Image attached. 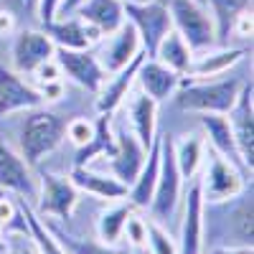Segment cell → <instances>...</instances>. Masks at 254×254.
Wrapping results in <instances>:
<instances>
[{"instance_id":"9c48e42d","label":"cell","mask_w":254,"mask_h":254,"mask_svg":"<svg viewBox=\"0 0 254 254\" xmlns=\"http://www.w3.org/2000/svg\"><path fill=\"white\" fill-rule=\"evenodd\" d=\"M54 41L46 36V31L36 28H23L15 36L13 44V66L18 74H33L41 64L54 59Z\"/></svg>"},{"instance_id":"7a4b0ae2","label":"cell","mask_w":254,"mask_h":254,"mask_svg":"<svg viewBox=\"0 0 254 254\" xmlns=\"http://www.w3.org/2000/svg\"><path fill=\"white\" fill-rule=\"evenodd\" d=\"M64 135L66 122L61 120V115L44 107H31L20 125V155L26 163H38L61 142Z\"/></svg>"},{"instance_id":"7bdbcfd3","label":"cell","mask_w":254,"mask_h":254,"mask_svg":"<svg viewBox=\"0 0 254 254\" xmlns=\"http://www.w3.org/2000/svg\"><path fill=\"white\" fill-rule=\"evenodd\" d=\"M244 252V249H242ZM242 252H229V249H221V252H216V254H242Z\"/></svg>"},{"instance_id":"ab89813d","label":"cell","mask_w":254,"mask_h":254,"mask_svg":"<svg viewBox=\"0 0 254 254\" xmlns=\"http://www.w3.org/2000/svg\"><path fill=\"white\" fill-rule=\"evenodd\" d=\"M13 219V208L8 203H0V221H10Z\"/></svg>"},{"instance_id":"4316f807","label":"cell","mask_w":254,"mask_h":254,"mask_svg":"<svg viewBox=\"0 0 254 254\" xmlns=\"http://www.w3.org/2000/svg\"><path fill=\"white\" fill-rule=\"evenodd\" d=\"M115 153V132H112V127H110V117L107 115H102L94 125V135L92 140L79 147V155H76V165H89V160L94 155H104V158H110Z\"/></svg>"},{"instance_id":"8d00e7d4","label":"cell","mask_w":254,"mask_h":254,"mask_svg":"<svg viewBox=\"0 0 254 254\" xmlns=\"http://www.w3.org/2000/svg\"><path fill=\"white\" fill-rule=\"evenodd\" d=\"M59 5H61V0H38V20L41 23H51V20H56V13H59Z\"/></svg>"},{"instance_id":"603a6c76","label":"cell","mask_w":254,"mask_h":254,"mask_svg":"<svg viewBox=\"0 0 254 254\" xmlns=\"http://www.w3.org/2000/svg\"><path fill=\"white\" fill-rule=\"evenodd\" d=\"M155 110H158V102H153L145 92L132 94V102H130V130L142 142L145 150H150V145L155 140Z\"/></svg>"},{"instance_id":"5b68a950","label":"cell","mask_w":254,"mask_h":254,"mask_svg":"<svg viewBox=\"0 0 254 254\" xmlns=\"http://www.w3.org/2000/svg\"><path fill=\"white\" fill-rule=\"evenodd\" d=\"M178 196H181V171L173 158V140L165 135V137H160V171H158L155 193L150 201V208L158 221H165L173 214Z\"/></svg>"},{"instance_id":"ba28073f","label":"cell","mask_w":254,"mask_h":254,"mask_svg":"<svg viewBox=\"0 0 254 254\" xmlns=\"http://www.w3.org/2000/svg\"><path fill=\"white\" fill-rule=\"evenodd\" d=\"M208 168H206V181L201 183V193L206 201L219 203V201H229L242 193V176L237 173V165L229 163L226 158H221L219 153L211 150L208 155Z\"/></svg>"},{"instance_id":"7402d4cb","label":"cell","mask_w":254,"mask_h":254,"mask_svg":"<svg viewBox=\"0 0 254 254\" xmlns=\"http://www.w3.org/2000/svg\"><path fill=\"white\" fill-rule=\"evenodd\" d=\"M71 183L87 193L97 196V198H104V201H117V198H125L127 196V186L120 183L115 176H107V173H97L87 165H76L74 173H71Z\"/></svg>"},{"instance_id":"d6a6232c","label":"cell","mask_w":254,"mask_h":254,"mask_svg":"<svg viewBox=\"0 0 254 254\" xmlns=\"http://www.w3.org/2000/svg\"><path fill=\"white\" fill-rule=\"evenodd\" d=\"M66 135L71 137V142H74L76 147H84V145L92 140V135H94V125H89L87 120L76 117V120H71V122L66 125Z\"/></svg>"},{"instance_id":"d590c367","label":"cell","mask_w":254,"mask_h":254,"mask_svg":"<svg viewBox=\"0 0 254 254\" xmlns=\"http://www.w3.org/2000/svg\"><path fill=\"white\" fill-rule=\"evenodd\" d=\"M33 76H38L41 84H51V81H61V69L56 59H49L46 64H41V66L33 71Z\"/></svg>"},{"instance_id":"277c9868","label":"cell","mask_w":254,"mask_h":254,"mask_svg":"<svg viewBox=\"0 0 254 254\" xmlns=\"http://www.w3.org/2000/svg\"><path fill=\"white\" fill-rule=\"evenodd\" d=\"M122 8H125L127 23L137 31L145 56L153 59L160 38L173 28L168 5H163L160 0H150V3H122Z\"/></svg>"},{"instance_id":"83f0119b","label":"cell","mask_w":254,"mask_h":254,"mask_svg":"<svg viewBox=\"0 0 254 254\" xmlns=\"http://www.w3.org/2000/svg\"><path fill=\"white\" fill-rule=\"evenodd\" d=\"M173 158H176V165L181 171V178H193L201 160L206 158L201 135H190L181 142H173Z\"/></svg>"},{"instance_id":"8fae6325","label":"cell","mask_w":254,"mask_h":254,"mask_svg":"<svg viewBox=\"0 0 254 254\" xmlns=\"http://www.w3.org/2000/svg\"><path fill=\"white\" fill-rule=\"evenodd\" d=\"M226 115L229 117V125H231V132H234V142H237V150H239V158L244 163V168L254 165V120H252V79L249 84H244L234 107H231Z\"/></svg>"},{"instance_id":"ac0fdd59","label":"cell","mask_w":254,"mask_h":254,"mask_svg":"<svg viewBox=\"0 0 254 254\" xmlns=\"http://www.w3.org/2000/svg\"><path fill=\"white\" fill-rule=\"evenodd\" d=\"M142 59H145V51H140L125 69H120V71H115L112 76L104 79V84H102L99 92H97V97H99V99H97V110H99L102 115H110L112 110H117L120 104H122V99L127 97V89H130V84H132L135 76H137V69H140Z\"/></svg>"},{"instance_id":"74e56055","label":"cell","mask_w":254,"mask_h":254,"mask_svg":"<svg viewBox=\"0 0 254 254\" xmlns=\"http://www.w3.org/2000/svg\"><path fill=\"white\" fill-rule=\"evenodd\" d=\"M81 3H84V0H61V5H59V13H56V15H61V18L74 15L76 8H79Z\"/></svg>"},{"instance_id":"5bb4252c","label":"cell","mask_w":254,"mask_h":254,"mask_svg":"<svg viewBox=\"0 0 254 254\" xmlns=\"http://www.w3.org/2000/svg\"><path fill=\"white\" fill-rule=\"evenodd\" d=\"M0 188L15 190L23 198H38V183L23 155L13 153L8 145H0Z\"/></svg>"},{"instance_id":"3957f363","label":"cell","mask_w":254,"mask_h":254,"mask_svg":"<svg viewBox=\"0 0 254 254\" xmlns=\"http://www.w3.org/2000/svg\"><path fill=\"white\" fill-rule=\"evenodd\" d=\"M168 13H171L173 31L186 41L193 54L219 46L214 18H211L208 8H203L198 0H171Z\"/></svg>"},{"instance_id":"ffe728a7","label":"cell","mask_w":254,"mask_h":254,"mask_svg":"<svg viewBox=\"0 0 254 254\" xmlns=\"http://www.w3.org/2000/svg\"><path fill=\"white\" fill-rule=\"evenodd\" d=\"M76 15L84 23H89L102 38L125 23V8L120 0H84L76 8Z\"/></svg>"},{"instance_id":"484cf974","label":"cell","mask_w":254,"mask_h":254,"mask_svg":"<svg viewBox=\"0 0 254 254\" xmlns=\"http://www.w3.org/2000/svg\"><path fill=\"white\" fill-rule=\"evenodd\" d=\"M211 5V18H214V26H216V38H219V46L226 44V38L231 33V26H234V20L249 10L252 0H208Z\"/></svg>"},{"instance_id":"30bf717a","label":"cell","mask_w":254,"mask_h":254,"mask_svg":"<svg viewBox=\"0 0 254 254\" xmlns=\"http://www.w3.org/2000/svg\"><path fill=\"white\" fill-rule=\"evenodd\" d=\"M104 38H107V41L102 44V49H99V54H97L104 74H115V71L125 69L127 64H130V61L142 51L140 38H137V31L127 23V20H125L117 31L107 33Z\"/></svg>"},{"instance_id":"8992f818","label":"cell","mask_w":254,"mask_h":254,"mask_svg":"<svg viewBox=\"0 0 254 254\" xmlns=\"http://www.w3.org/2000/svg\"><path fill=\"white\" fill-rule=\"evenodd\" d=\"M54 59L59 64L61 74H66L71 81H76L81 89H87L92 94H97L99 87L104 84V79H107L97 54H92L89 49H61V46H56Z\"/></svg>"},{"instance_id":"e0dca14e","label":"cell","mask_w":254,"mask_h":254,"mask_svg":"<svg viewBox=\"0 0 254 254\" xmlns=\"http://www.w3.org/2000/svg\"><path fill=\"white\" fill-rule=\"evenodd\" d=\"M137 79L142 92L150 97L153 102H163L168 97H173L181 87V74L168 69L165 64H160L158 59H142L140 69H137Z\"/></svg>"},{"instance_id":"d6986e66","label":"cell","mask_w":254,"mask_h":254,"mask_svg":"<svg viewBox=\"0 0 254 254\" xmlns=\"http://www.w3.org/2000/svg\"><path fill=\"white\" fill-rule=\"evenodd\" d=\"M244 49H226V46H219V49H206V51H198L193 54L188 64V76L193 79H214V76H221L224 71H229L234 64H239L244 59Z\"/></svg>"},{"instance_id":"1f68e13d","label":"cell","mask_w":254,"mask_h":254,"mask_svg":"<svg viewBox=\"0 0 254 254\" xmlns=\"http://www.w3.org/2000/svg\"><path fill=\"white\" fill-rule=\"evenodd\" d=\"M59 239V244L64 249H69V254H122V252H115L110 249L107 244H94V242H74L69 237H61V234H54Z\"/></svg>"},{"instance_id":"6da1fadb","label":"cell","mask_w":254,"mask_h":254,"mask_svg":"<svg viewBox=\"0 0 254 254\" xmlns=\"http://www.w3.org/2000/svg\"><path fill=\"white\" fill-rule=\"evenodd\" d=\"M244 84L239 79H193L181 87L176 102L186 112H198V115H226L239 97Z\"/></svg>"},{"instance_id":"e575fe53","label":"cell","mask_w":254,"mask_h":254,"mask_svg":"<svg viewBox=\"0 0 254 254\" xmlns=\"http://www.w3.org/2000/svg\"><path fill=\"white\" fill-rule=\"evenodd\" d=\"M5 8L13 18H33L38 10V0H5Z\"/></svg>"},{"instance_id":"d4e9b609","label":"cell","mask_w":254,"mask_h":254,"mask_svg":"<svg viewBox=\"0 0 254 254\" xmlns=\"http://www.w3.org/2000/svg\"><path fill=\"white\" fill-rule=\"evenodd\" d=\"M153 59H158L160 64H165L168 69H173V71H178V74H186L190 59H193V51H190L186 41L171 28V31L160 38V44H158Z\"/></svg>"},{"instance_id":"7c38bea8","label":"cell","mask_w":254,"mask_h":254,"mask_svg":"<svg viewBox=\"0 0 254 254\" xmlns=\"http://www.w3.org/2000/svg\"><path fill=\"white\" fill-rule=\"evenodd\" d=\"M203 247V193L201 181H193L186 193L178 254H201Z\"/></svg>"},{"instance_id":"9a60e30c","label":"cell","mask_w":254,"mask_h":254,"mask_svg":"<svg viewBox=\"0 0 254 254\" xmlns=\"http://www.w3.org/2000/svg\"><path fill=\"white\" fill-rule=\"evenodd\" d=\"M38 196H41V214H49L56 219H69V214L79 201V188L71 183V178L44 176Z\"/></svg>"},{"instance_id":"4dcf8cb0","label":"cell","mask_w":254,"mask_h":254,"mask_svg":"<svg viewBox=\"0 0 254 254\" xmlns=\"http://www.w3.org/2000/svg\"><path fill=\"white\" fill-rule=\"evenodd\" d=\"M147 242L153 247V254H178V247L176 242L168 237V231L158 224H147Z\"/></svg>"},{"instance_id":"60d3db41","label":"cell","mask_w":254,"mask_h":254,"mask_svg":"<svg viewBox=\"0 0 254 254\" xmlns=\"http://www.w3.org/2000/svg\"><path fill=\"white\" fill-rule=\"evenodd\" d=\"M120 3H150V0H120Z\"/></svg>"},{"instance_id":"f35d334b","label":"cell","mask_w":254,"mask_h":254,"mask_svg":"<svg viewBox=\"0 0 254 254\" xmlns=\"http://www.w3.org/2000/svg\"><path fill=\"white\" fill-rule=\"evenodd\" d=\"M13 28H15V18H13L8 10H3V13H0V36L10 33Z\"/></svg>"},{"instance_id":"f1b7e54d","label":"cell","mask_w":254,"mask_h":254,"mask_svg":"<svg viewBox=\"0 0 254 254\" xmlns=\"http://www.w3.org/2000/svg\"><path fill=\"white\" fill-rule=\"evenodd\" d=\"M127 216H130V206H115L110 211H104L102 219H99V239H102V244H115L122 237Z\"/></svg>"},{"instance_id":"b9f144b4","label":"cell","mask_w":254,"mask_h":254,"mask_svg":"<svg viewBox=\"0 0 254 254\" xmlns=\"http://www.w3.org/2000/svg\"><path fill=\"white\" fill-rule=\"evenodd\" d=\"M20 254H36V249H31V247H26V249H20Z\"/></svg>"},{"instance_id":"2e32d148","label":"cell","mask_w":254,"mask_h":254,"mask_svg":"<svg viewBox=\"0 0 254 254\" xmlns=\"http://www.w3.org/2000/svg\"><path fill=\"white\" fill-rule=\"evenodd\" d=\"M44 31L54 41V46L61 49H92L97 41H102V36L89 23H84L76 13L61 20H51L44 26Z\"/></svg>"},{"instance_id":"cb8c5ba5","label":"cell","mask_w":254,"mask_h":254,"mask_svg":"<svg viewBox=\"0 0 254 254\" xmlns=\"http://www.w3.org/2000/svg\"><path fill=\"white\" fill-rule=\"evenodd\" d=\"M158 171H160V140L155 137L150 145V155L145 158L142 171L132 181V190H130L132 206H150L153 193H155V183H158Z\"/></svg>"},{"instance_id":"4fadbf2b","label":"cell","mask_w":254,"mask_h":254,"mask_svg":"<svg viewBox=\"0 0 254 254\" xmlns=\"http://www.w3.org/2000/svg\"><path fill=\"white\" fill-rule=\"evenodd\" d=\"M41 94L18 76V71L0 64V120L18 110L41 107Z\"/></svg>"},{"instance_id":"f546056e","label":"cell","mask_w":254,"mask_h":254,"mask_svg":"<svg viewBox=\"0 0 254 254\" xmlns=\"http://www.w3.org/2000/svg\"><path fill=\"white\" fill-rule=\"evenodd\" d=\"M26 221H28V229H31V237L36 239V247L41 254H66V249H64L59 244V239L54 237V231L49 226L41 224L31 211H26Z\"/></svg>"},{"instance_id":"836d02e7","label":"cell","mask_w":254,"mask_h":254,"mask_svg":"<svg viewBox=\"0 0 254 254\" xmlns=\"http://www.w3.org/2000/svg\"><path fill=\"white\" fill-rule=\"evenodd\" d=\"M122 234H127V239H130V244L140 247V244H147V221L137 219V216H127L125 221V229H122Z\"/></svg>"},{"instance_id":"44dd1931","label":"cell","mask_w":254,"mask_h":254,"mask_svg":"<svg viewBox=\"0 0 254 254\" xmlns=\"http://www.w3.org/2000/svg\"><path fill=\"white\" fill-rule=\"evenodd\" d=\"M201 127H203V132H206L211 147H214V153H219L229 163L244 168V163L239 158V150H237V142H234V132H231V125H229V117L226 115H216V112L201 115Z\"/></svg>"},{"instance_id":"52a82bcc","label":"cell","mask_w":254,"mask_h":254,"mask_svg":"<svg viewBox=\"0 0 254 254\" xmlns=\"http://www.w3.org/2000/svg\"><path fill=\"white\" fill-rule=\"evenodd\" d=\"M110 171L112 176L125 183V186H132V181L137 178V173L142 171L145 165V158H147V150L142 147V142L135 137L132 130H122L115 132V153L110 155Z\"/></svg>"}]
</instances>
